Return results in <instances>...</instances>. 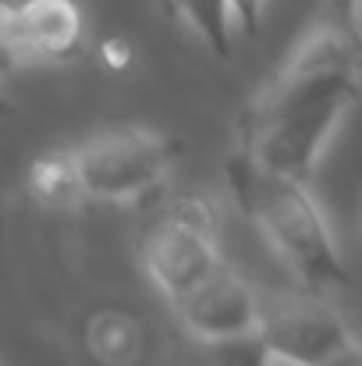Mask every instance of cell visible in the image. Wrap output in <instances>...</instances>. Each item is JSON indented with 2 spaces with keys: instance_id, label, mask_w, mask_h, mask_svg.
Segmentation results:
<instances>
[{
  "instance_id": "cell-10",
  "label": "cell",
  "mask_w": 362,
  "mask_h": 366,
  "mask_svg": "<svg viewBox=\"0 0 362 366\" xmlns=\"http://www.w3.org/2000/svg\"><path fill=\"white\" fill-rule=\"evenodd\" d=\"M29 189H32V196H36L39 203H46V207H71V203L86 199L71 149L39 157V160L29 167Z\"/></svg>"
},
{
  "instance_id": "cell-11",
  "label": "cell",
  "mask_w": 362,
  "mask_h": 366,
  "mask_svg": "<svg viewBox=\"0 0 362 366\" xmlns=\"http://www.w3.org/2000/svg\"><path fill=\"white\" fill-rule=\"evenodd\" d=\"M231 11H235V25L241 29V36H259V25H263V0H231Z\"/></svg>"
},
{
  "instance_id": "cell-4",
  "label": "cell",
  "mask_w": 362,
  "mask_h": 366,
  "mask_svg": "<svg viewBox=\"0 0 362 366\" xmlns=\"http://www.w3.org/2000/svg\"><path fill=\"white\" fill-rule=\"evenodd\" d=\"M142 263L167 299L203 285L213 270L224 267L217 252L213 210L192 196L174 199L142 235Z\"/></svg>"
},
{
  "instance_id": "cell-7",
  "label": "cell",
  "mask_w": 362,
  "mask_h": 366,
  "mask_svg": "<svg viewBox=\"0 0 362 366\" xmlns=\"http://www.w3.org/2000/svg\"><path fill=\"white\" fill-rule=\"evenodd\" d=\"M171 306L181 327L203 338L259 331V317H263V295H256V288L231 267L213 270L203 285L171 299Z\"/></svg>"
},
{
  "instance_id": "cell-2",
  "label": "cell",
  "mask_w": 362,
  "mask_h": 366,
  "mask_svg": "<svg viewBox=\"0 0 362 366\" xmlns=\"http://www.w3.org/2000/svg\"><path fill=\"white\" fill-rule=\"evenodd\" d=\"M224 174L241 214L263 232V239L277 249V256L306 288L334 292L352 281L323 210L306 189V178L270 171L241 149L228 157Z\"/></svg>"
},
{
  "instance_id": "cell-13",
  "label": "cell",
  "mask_w": 362,
  "mask_h": 366,
  "mask_svg": "<svg viewBox=\"0 0 362 366\" xmlns=\"http://www.w3.org/2000/svg\"><path fill=\"white\" fill-rule=\"evenodd\" d=\"M320 366H362V345L356 342V345H348L345 352H338L334 360H327V363Z\"/></svg>"
},
{
  "instance_id": "cell-3",
  "label": "cell",
  "mask_w": 362,
  "mask_h": 366,
  "mask_svg": "<svg viewBox=\"0 0 362 366\" xmlns=\"http://www.w3.org/2000/svg\"><path fill=\"white\" fill-rule=\"evenodd\" d=\"M71 157L86 199L124 203L153 192L167 178L178 142L142 124H121L89 135L71 149Z\"/></svg>"
},
{
  "instance_id": "cell-8",
  "label": "cell",
  "mask_w": 362,
  "mask_h": 366,
  "mask_svg": "<svg viewBox=\"0 0 362 366\" xmlns=\"http://www.w3.org/2000/svg\"><path fill=\"white\" fill-rule=\"evenodd\" d=\"M273 363H277V356L270 352V345L263 342L259 331L217 335V338L188 335L178 345V366H273Z\"/></svg>"
},
{
  "instance_id": "cell-12",
  "label": "cell",
  "mask_w": 362,
  "mask_h": 366,
  "mask_svg": "<svg viewBox=\"0 0 362 366\" xmlns=\"http://www.w3.org/2000/svg\"><path fill=\"white\" fill-rule=\"evenodd\" d=\"M323 18L338 21V25H348V29H359L362 0H327L323 4Z\"/></svg>"
},
{
  "instance_id": "cell-5",
  "label": "cell",
  "mask_w": 362,
  "mask_h": 366,
  "mask_svg": "<svg viewBox=\"0 0 362 366\" xmlns=\"http://www.w3.org/2000/svg\"><path fill=\"white\" fill-rule=\"evenodd\" d=\"M259 335L277 356V363L288 366H320L356 345L345 317L313 288L298 295L263 299Z\"/></svg>"
},
{
  "instance_id": "cell-1",
  "label": "cell",
  "mask_w": 362,
  "mask_h": 366,
  "mask_svg": "<svg viewBox=\"0 0 362 366\" xmlns=\"http://www.w3.org/2000/svg\"><path fill=\"white\" fill-rule=\"evenodd\" d=\"M359 93L362 29L320 18L281 71L245 104L238 149L270 171L309 178Z\"/></svg>"
},
{
  "instance_id": "cell-6",
  "label": "cell",
  "mask_w": 362,
  "mask_h": 366,
  "mask_svg": "<svg viewBox=\"0 0 362 366\" xmlns=\"http://www.w3.org/2000/svg\"><path fill=\"white\" fill-rule=\"evenodd\" d=\"M86 46V21L75 0H21L4 7V54L14 64H61Z\"/></svg>"
},
{
  "instance_id": "cell-9",
  "label": "cell",
  "mask_w": 362,
  "mask_h": 366,
  "mask_svg": "<svg viewBox=\"0 0 362 366\" xmlns=\"http://www.w3.org/2000/svg\"><path fill=\"white\" fill-rule=\"evenodd\" d=\"M174 18H181L217 57H231V29L235 11L231 0H164Z\"/></svg>"
}]
</instances>
